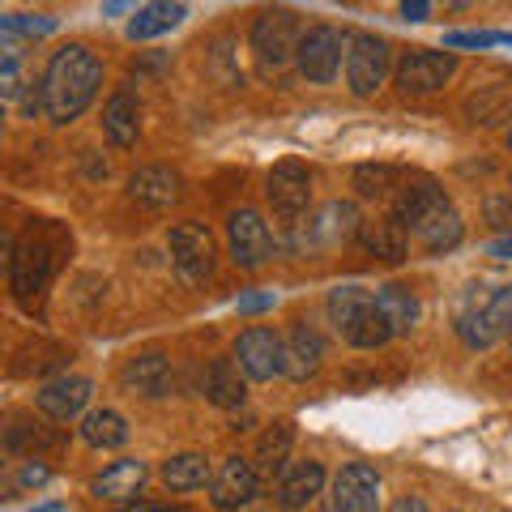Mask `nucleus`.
Masks as SVG:
<instances>
[{
  "mask_svg": "<svg viewBox=\"0 0 512 512\" xmlns=\"http://www.w3.org/2000/svg\"><path fill=\"white\" fill-rule=\"evenodd\" d=\"M504 141H508V150H512V128H508V137H504Z\"/></svg>",
  "mask_w": 512,
  "mask_h": 512,
  "instance_id": "49530a36",
  "label": "nucleus"
},
{
  "mask_svg": "<svg viewBox=\"0 0 512 512\" xmlns=\"http://www.w3.org/2000/svg\"><path fill=\"white\" fill-rule=\"evenodd\" d=\"M350 47V30H338L329 22H316L303 30L299 52H295V69L299 77H308L312 86H329L342 69V52Z\"/></svg>",
  "mask_w": 512,
  "mask_h": 512,
  "instance_id": "f03ea898",
  "label": "nucleus"
},
{
  "mask_svg": "<svg viewBox=\"0 0 512 512\" xmlns=\"http://www.w3.org/2000/svg\"><path fill=\"white\" fill-rule=\"evenodd\" d=\"M274 303H278V299L269 295V291H261V295H239V312H248V316H252V312H269Z\"/></svg>",
  "mask_w": 512,
  "mask_h": 512,
  "instance_id": "a19ab883",
  "label": "nucleus"
},
{
  "mask_svg": "<svg viewBox=\"0 0 512 512\" xmlns=\"http://www.w3.org/2000/svg\"><path fill=\"white\" fill-rule=\"evenodd\" d=\"M320 491H325V466H320V461H312V457H308V461H295V466L278 478V504H282L286 512L308 508Z\"/></svg>",
  "mask_w": 512,
  "mask_h": 512,
  "instance_id": "aec40b11",
  "label": "nucleus"
},
{
  "mask_svg": "<svg viewBox=\"0 0 512 512\" xmlns=\"http://www.w3.org/2000/svg\"><path fill=\"white\" fill-rule=\"evenodd\" d=\"M64 440H69L64 431L47 427L43 419H30V414H13L5 427V448L9 453H26V457H35L39 448H60Z\"/></svg>",
  "mask_w": 512,
  "mask_h": 512,
  "instance_id": "5701e85b",
  "label": "nucleus"
},
{
  "mask_svg": "<svg viewBox=\"0 0 512 512\" xmlns=\"http://www.w3.org/2000/svg\"><path fill=\"white\" fill-rule=\"evenodd\" d=\"M389 69H393L389 43H384L380 35H367V30H355V35H350V47H346V86H350V94H359V99L376 94L384 86V77H389Z\"/></svg>",
  "mask_w": 512,
  "mask_h": 512,
  "instance_id": "423d86ee",
  "label": "nucleus"
},
{
  "mask_svg": "<svg viewBox=\"0 0 512 512\" xmlns=\"http://www.w3.org/2000/svg\"><path fill=\"white\" fill-rule=\"evenodd\" d=\"M359 244L372 252V256H380V261H406L410 231L402 227V222H393L389 214H384V218H376V222H363Z\"/></svg>",
  "mask_w": 512,
  "mask_h": 512,
  "instance_id": "a878e982",
  "label": "nucleus"
},
{
  "mask_svg": "<svg viewBox=\"0 0 512 512\" xmlns=\"http://www.w3.org/2000/svg\"><path fill=\"white\" fill-rule=\"evenodd\" d=\"M77 431H82V440L90 448H124L128 436H133L124 423V414H116V410H86Z\"/></svg>",
  "mask_w": 512,
  "mask_h": 512,
  "instance_id": "c756f323",
  "label": "nucleus"
},
{
  "mask_svg": "<svg viewBox=\"0 0 512 512\" xmlns=\"http://www.w3.org/2000/svg\"><path fill=\"white\" fill-rule=\"evenodd\" d=\"M0 94H5V103H18L22 99V64H18V52H5V60H0Z\"/></svg>",
  "mask_w": 512,
  "mask_h": 512,
  "instance_id": "4c0bfd02",
  "label": "nucleus"
},
{
  "mask_svg": "<svg viewBox=\"0 0 512 512\" xmlns=\"http://www.w3.org/2000/svg\"><path fill=\"white\" fill-rule=\"evenodd\" d=\"M52 269H56V252H52L47 239H39L35 231L22 235V239H9V286L22 303L43 295Z\"/></svg>",
  "mask_w": 512,
  "mask_h": 512,
  "instance_id": "39448f33",
  "label": "nucleus"
},
{
  "mask_svg": "<svg viewBox=\"0 0 512 512\" xmlns=\"http://www.w3.org/2000/svg\"><path fill=\"white\" fill-rule=\"evenodd\" d=\"M333 512H380V474L367 461H350L333 478Z\"/></svg>",
  "mask_w": 512,
  "mask_h": 512,
  "instance_id": "4468645a",
  "label": "nucleus"
},
{
  "mask_svg": "<svg viewBox=\"0 0 512 512\" xmlns=\"http://www.w3.org/2000/svg\"><path fill=\"white\" fill-rule=\"evenodd\" d=\"M116 512H184V508H171V504H146V500H137V504H124Z\"/></svg>",
  "mask_w": 512,
  "mask_h": 512,
  "instance_id": "c03bdc74",
  "label": "nucleus"
},
{
  "mask_svg": "<svg viewBox=\"0 0 512 512\" xmlns=\"http://www.w3.org/2000/svg\"><path fill=\"white\" fill-rule=\"evenodd\" d=\"M124 384H128V389H137V393H146V397H163V393H167V384H171V363L158 355V350L128 359V367H124Z\"/></svg>",
  "mask_w": 512,
  "mask_h": 512,
  "instance_id": "c85d7f7f",
  "label": "nucleus"
},
{
  "mask_svg": "<svg viewBox=\"0 0 512 512\" xmlns=\"http://www.w3.org/2000/svg\"><path fill=\"white\" fill-rule=\"evenodd\" d=\"M320 359H325V338H320L316 325H308V320H295L291 333H286V376L308 380L320 372Z\"/></svg>",
  "mask_w": 512,
  "mask_h": 512,
  "instance_id": "a211bd4d",
  "label": "nucleus"
},
{
  "mask_svg": "<svg viewBox=\"0 0 512 512\" xmlns=\"http://www.w3.org/2000/svg\"><path fill=\"white\" fill-rule=\"evenodd\" d=\"M495 261H512V235H500V239H491V248H487Z\"/></svg>",
  "mask_w": 512,
  "mask_h": 512,
  "instance_id": "79ce46f5",
  "label": "nucleus"
},
{
  "mask_svg": "<svg viewBox=\"0 0 512 512\" xmlns=\"http://www.w3.org/2000/svg\"><path fill=\"white\" fill-rule=\"evenodd\" d=\"M90 397H94V384L86 376H56L35 393V402H39V410L47 414V419L69 423L90 406Z\"/></svg>",
  "mask_w": 512,
  "mask_h": 512,
  "instance_id": "2eb2a0df",
  "label": "nucleus"
},
{
  "mask_svg": "<svg viewBox=\"0 0 512 512\" xmlns=\"http://www.w3.org/2000/svg\"><path fill=\"white\" fill-rule=\"evenodd\" d=\"M291 444H295V423H274L265 431L261 440H256V453H252V466H256V474L261 478H282L286 470V457H291Z\"/></svg>",
  "mask_w": 512,
  "mask_h": 512,
  "instance_id": "393cba45",
  "label": "nucleus"
},
{
  "mask_svg": "<svg viewBox=\"0 0 512 512\" xmlns=\"http://www.w3.org/2000/svg\"><path fill=\"white\" fill-rule=\"evenodd\" d=\"M231 359L244 367L248 380H274L286 376V338H278L269 325H252L235 338Z\"/></svg>",
  "mask_w": 512,
  "mask_h": 512,
  "instance_id": "1a4fd4ad",
  "label": "nucleus"
},
{
  "mask_svg": "<svg viewBox=\"0 0 512 512\" xmlns=\"http://www.w3.org/2000/svg\"><path fill=\"white\" fill-rule=\"evenodd\" d=\"M342 338L355 346V350H376V346H384L393 338V329H389V320H384V312L376 308V303H367V308L350 320V325H342L338 329Z\"/></svg>",
  "mask_w": 512,
  "mask_h": 512,
  "instance_id": "2f4dec72",
  "label": "nucleus"
},
{
  "mask_svg": "<svg viewBox=\"0 0 512 512\" xmlns=\"http://www.w3.org/2000/svg\"><path fill=\"white\" fill-rule=\"evenodd\" d=\"M376 308L384 312V320H389V329H393V338H402V333H410L414 325H419V316H423V303L419 295L410 291V286H380L376 291Z\"/></svg>",
  "mask_w": 512,
  "mask_h": 512,
  "instance_id": "b1692460",
  "label": "nucleus"
},
{
  "mask_svg": "<svg viewBox=\"0 0 512 512\" xmlns=\"http://www.w3.org/2000/svg\"><path fill=\"white\" fill-rule=\"evenodd\" d=\"M0 30H5V39L13 43L18 35H52L56 30V18H47V13H5V18H0Z\"/></svg>",
  "mask_w": 512,
  "mask_h": 512,
  "instance_id": "c9c22d12",
  "label": "nucleus"
},
{
  "mask_svg": "<svg viewBox=\"0 0 512 512\" xmlns=\"http://www.w3.org/2000/svg\"><path fill=\"white\" fill-rule=\"evenodd\" d=\"M512 111V77H504L500 86H478L466 99V120L470 124H495Z\"/></svg>",
  "mask_w": 512,
  "mask_h": 512,
  "instance_id": "7c9ffc66",
  "label": "nucleus"
},
{
  "mask_svg": "<svg viewBox=\"0 0 512 512\" xmlns=\"http://www.w3.org/2000/svg\"><path fill=\"white\" fill-rule=\"evenodd\" d=\"M43 103H47V120L52 124H69L94 103V94L103 86V60L90 52L86 43H64L52 52L43 69Z\"/></svg>",
  "mask_w": 512,
  "mask_h": 512,
  "instance_id": "f257e3e1",
  "label": "nucleus"
},
{
  "mask_svg": "<svg viewBox=\"0 0 512 512\" xmlns=\"http://www.w3.org/2000/svg\"><path fill=\"white\" fill-rule=\"evenodd\" d=\"M205 397H210L214 406L222 410H239L248 397V376L244 367H239L235 359H214L210 372H205Z\"/></svg>",
  "mask_w": 512,
  "mask_h": 512,
  "instance_id": "4be33fe9",
  "label": "nucleus"
},
{
  "mask_svg": "<svg viewBox=\"0 0 512 512\" xmlns=\"http://www.w3.org/2000/svg\"><path fill=\"white\" fill-rule=\"evenodd\" d=\"M367 303H376V295L372 291H363V286H333L329 291V299H325V312H329V320L333 325H350V320H355Z\"/></svg>",
  "mask_w": 512,
  "mask_h": 512,
  "instance_id": "f704fd0d",
  "label": "nucleus"
},
{
  "mask_svg": "<svg viewBox=\"0 0 512 512\" xmlns=\"http://www.w3.org/2000/svg\"><path fill=\"white\" fill-rule=\"evenodd\" d=\"M427 0H406V5H402V18H410V22H423L427 18Z\"/></svg>",
  "mask_w": 512,
  "mask_h": 512,
  "instance_id": "37998d69",
  "label": "nucleus"
},
{
  "mask_svg": "<svg viewBox=\"0 0 512 512\" xmlns=\"http://www.w3.org/2000/svg\"><path fill=\"white\" fill-rule=\"evenodd\" d=\"M265 201L269 210H274L278 218H303L312 205V175L303 163H295V158H282V163L265 175Z\"/></svg>",
  "mask_w": 512,
  "mask_h": 512,
  "instance_id": "9d476101",
  "label": "nucleus"
},
{
  "mask_svg": "<svg viewBox=\"0 0 512 512\" xmlns=\"http://www.w3.org/2000/svg\"><path fill=\"white\" fill-rule=\"evenodd\" d=\"M47 478H52V470H47L39 457H26V461H18V470H13V478H9V495H22L30 487H43Z\"/></svg>",
  "mask_w": 512,
  "mask_h": 512,
  "instance_id": "e433bc0d",
  "label": "nucleus"
},
{
  "mask_svg": "<svg viewBox=\"0 0 512 512\" xmlns=\"http://www.w3.org/2000/svg\"><path fill=\"white\" fill-rule=\"evenodd\" d=\"M146 461H137V457H124V461H111V466L94 478L90 491L99 495V500H111V504H124V500H133V495L146 487Z\"/></svg>",
  "mask_w": 512,
  "mask_h": 512,
  "instance_id": "6ab92c4d",
  "label": "nucleus"
},
{
  "mask_svg": "<svg viewBox=\"0 0 512 512\" xmlns=\"http://www.w3.org/2000/svg\"><path fill=\"white\" fill-rule=\"evenodd\" d=\"M210 461H205L201 453H180V457H171L163 461V483L167 491H197L210 483Z\"/></svg>",
  "mask_w": 512,
  "mask_h": 512,
  "instance_id": "473e14b6",
  "label": "nucleus"
},
{
  "mask_svg": "<svg viewBox=\"0 0 512 512\" xmlns=\"http://www.w3.org/2000/svg\"><path fill=\"white\" fill-rule=\"evenodd\" d=\"M227 244H231V261L239 269H261L274 252V239H269L265 218L256 210H231L227 218Z\"/></svg>",
  "mask_w": 512,
  "mask_h": 512,
  "instance_id": "f8f14e48",
  "label": "nucleus"
},
{
  "mask_svg": "<svg viewBox=\"0 0 512 512\" xmlns=\"http://www.w3.org/2000/svg\"><path fill=\"white\" fill-rule=\"evenodd\" d=\"M393 512H431V508L419 500V495H406V500H397V504H393Z\"/></svg>",
  "mask_w": 512,
  "mask_h": 512,
  "instance_id": "a18cd8bd",
  "label": "nucleus"
},
{
  "mask_svg": "<svg viewBox=\"0 0 512 512\" xmlns=\"http://www.w3.org/2000/svg\"><path fill=\"white\" fill-rule=\"evenodd\" d=\"M359 231H363V218L355 210V201H329V205H320V210H312L299 222L295 244L303 252H325V248H338V244L359 239Z\"/></svg>",
  "mask_w": 512,
  "mask_h": 512,
  "instance_id": "7ed1b4c3",
  "label": "nucleus"
},
{
  "mask_svg": "<svg viewBox=\"0 0 512 512\" xmlns=\"http://www.w3.org/2000/svg\"><path fill=\"white\" fill-rule=\"evenodd\" d=\"M188 18L184 5H171V0H154V5H141L133 13V22H128V39L133 43H146V39H158L167 35V30H175Z\"/></svg>",
  "mask_w": 512,
  "mask_h": 512,
  "instance_id": "bb28decb",
  "label": "nucleus"
},
{
  "mask_svg": "<svg viewBox=\"0 0 512 512\" xmlns=\"http://www.w3.org/2000/svg\"><path fill=\"white\" fill-rule=\"evenodd\" d=\"M299 39H303V30H299V18L291 9H265L261 18L252 22V52L265 69L291 64L299 52Z\"/></svg>",
  "mask_w": 512,
  "mask_h": 512,
  "instance_id": "0eeeda50",
  "label": "nucleus"
},
{
  "mask_svg": "<svg viewBox=\"0 0 512 512\" xmlns=\"http://www.w3.org/2000/svg\"><path fill=\"white\" fill-rule=\"evenodd\" d=\"M171 261L180 269V278L201 286L214 274V235L201 222H175L171 227Z\"/></svg>",
  "mask_w": 512,
  "mask_h": 512,
  "instance_id": "9b49d317",
  "label": "nucleus"
},
{
  "mask_svg": "<svg viewBox=\"0 0 512 512\" xmlns=\"http://www.w3.org/2000/svg\"><path fill=\"white\" fill-rule=\"evenodd\" d=\"M461 235H466V227H461V214L453 210V201H448V205H440V210L423 222V227H414L410 239H419L427 252L440 256V252H453L461 244Z\"/></svg>",
  "mask_w": 512,
  "mask_h": 512,
  "instance_id": "cd10ccee",
  "label": "nucleus"
},
{
  "mask_svg": "<svg viewBox=\"0 0 512 512\" xmlns=\"http://www.w3.org/2000/svg\"><path fill=\"white\" fill-rule=\"evenodd\" d=\"M103 133L111 137V146H120V150L137 146V137H141V103L128 90H120V94H111V99H107V107H103Z\"/></svg>",
  "mask_w": 512,
  "mask_h": 512,
  "instance_id": "412c9836",
  "label": "nucleus"
},
{
  "mask_svg": "<svg viewBox=\"0 0 512 512\" xmlns=\"http://www.w3.org/2000/svg\"><path fill=\"white\" fill-rule=\"evenodd\" d=\"M457 333L470 350H487L512 333V282L495 286V291L457 316Z\"/></svg>",
  "mask_w": 512,
  "mask_h": 512,
  "instance_id": "20e7f679",
  "label": "nucleus"
},
{
  "mask_svg": "<svg viewBox=\"0 0 512 512\" xmlns=\"http://www.w3.org/2000/svg\"><path fill=\"white\" fill-rule=\"evenodd\" d=\"M256 491H261V474H256V466L244 457H227L210 478V504L218 512H235V508L252 504Z\"/></svg>",
  "mask_w": 512,
  "mask_h": 512,
  "instance_id": "ddd939ff",
  "label": "nucleus"
},
{
  "mask_svg": "<svg viewBox=\"0 0 512 512\" xmlns=\"http://www.w3.org/2000/svg\"><path fill=\"white\" fill-rule=\"evenodd\" d=\"M402 180V171L397 167H389V163H363V167H355V175H350V188L359 192V197H367V201H376V197H393L397 184Z\"/></svg>",
  "mask_w": 512,
  "mask_h": 512,
  "instance_id": "72a5a7b5",
  "label": "nucleus"
},
{
  "mask_svg": "<svg viewBox=\"0 0 512 512\" xmlns=\"http://www.w3.org/2000/svg\"><path fill=\"white\" fill-rule=\"evenodd\" d=\"M504 43V35H495V30H453V35H444V47H495Z\"/></svg>",
  "mask_w": 512,
  "mask_h": 512,
  "instance_id": "58836bf2",
  "label": "nucleus"
},
{
  "mask_svg": "<svg viewBox=\"0 0 512 512\" xmlns=\"http://www.w3.org/2000/svg\"><path fill=\"white\" fill-rule=\"evenodd\" d=\"M180 171H171V167H141L128 175V197L141 201V205H150V210H167V205L180 201Z\"/></svg>",
  "mask_w": 512,
  "mask_h": 512,
  "instance_id": "f3484780",
  "label": "nucleus"
},
{
  "mask_svg": "<svg viewBox=\"0 0 512 512\" xmlns=\"http://www.w3.org/2000/svg\"><path fill=\"white\" fill-rule=\"evenodd\" d=\"M440 205H448L444 197V188L440 184H431V180H414V184H402L393 192V201H389V218L393 222H402V227L414 235V227H423V222L440 210Z\"/></svg>",
  "mask_w": 512,
  "mask_h": 512,
  "instance_id": "dca6fc26",
  "label": "nucleus"
},
{
  "mask_svg": "<svg viewBox=\"0 0 512 512\" xmlns=\"http://www.w3.org/2000/svg\"><path fill=\"white\" fill-rule=\"evenodd\" d=\"M487 218L495 227H512V197H491L487 201Z\"/></svg>",
  "mask_w": 512,
  "mask_h": 512,
  "instance_id": "ea45409f",
  "label": "nucleus"
},
{
  "mask_svg": "<svg viewBox=\"0 0 512 512\" xmlns=\"http://www.w3.org/2000/svg\"><path fill=\"white\" fill-rule=\"evenodd\" d=\"M457 73V56L453 52H431V47H414L397 60V90L406 99H423V94H436L453 82Z\"/></svg>",
  "mask_w": 512,
  "mask_h": 512,
  "instance_id": "6e6552de",
  "label": "nucleus"
}]
</instances>
